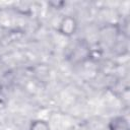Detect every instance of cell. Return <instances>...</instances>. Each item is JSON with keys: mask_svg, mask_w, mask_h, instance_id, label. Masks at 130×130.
Returning <instances> with one entry per match:
<instances>
[{"mask_svg": "<svg viewBox=\"0 0 130 130\" xmlns=\"http://www.w3.org/2000/svg\"><path fill=\"white\" fill-rule=\"evenodd\" d=\"M77 29V21L72 16H65L59 23V32L66 37H71L75 34Z\"/></svg>", "mask_w": 130, "mask_h": 130, "instance_id": "1", "label": "cell"}, {"mask_svg": "<svg viewBox=\"0 0 130 130\" xmlns=\"http://www.w3.org/2000/svg\"><path fill=\"white\" fill-rule=\"evenodd\" d=\"M29 130H50V126L44 120H36L31 122Z\"/></svg>", "mask_w": 130, "mask_h": 130, "instance_id": "3", "label": "cell"}, {"mask_svg": "<svg viewBox=\"0 0 130 130\" xmlns=\"http://www.w3.org/2000/svg\"><path fill=\"white\" fill-rule=\"evenodd\" d=\"M49 4L51 6H54V8H61L63 5H64V2L63 1H58V2H49Z\"/></svg>", "mask_w": 130, "mask_h": 130, "instance_id": "4", "label": "cell"}, {"mask_svg": "<svg viewBox=\"0 0 130 130\" xmlns=\"http://www.w3.org/2000/svg\"><path fill=\"white\" fill-rule=\"evenodd\" d=\"M110 130H130L128 120L123 116H117L111 119L109 123Z\"/></svg>", "mask_w": 130, "mask_h": 130, "instance_id": "2", "label": "cell"}]
</instances>
